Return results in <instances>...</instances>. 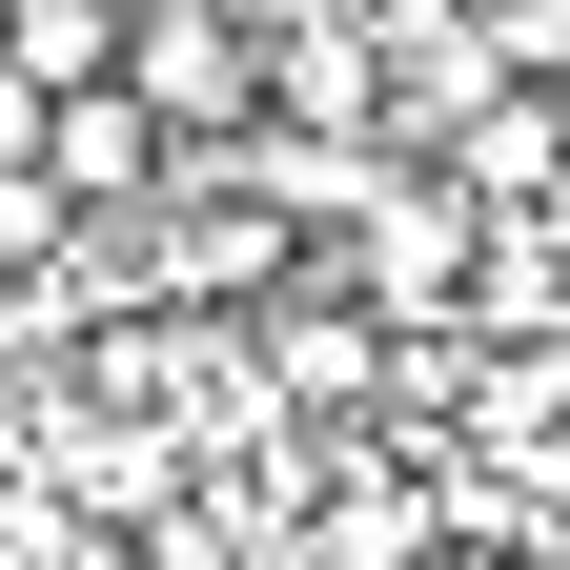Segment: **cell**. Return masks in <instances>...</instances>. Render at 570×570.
<instances>
[{"label": "cell", "mask_w": 570, "mask_h": 570, "mask_svg": "<svg viewBox=\"0 0 570 570\" xmlns=\"http://www.w3.org/2000/svg\"><path fill=\"white\" fill-rule=\"evenodd\" d=\"M122 102L164 122L184 164H225V142L265 122V41H245V21H204V0H142V21H122Z\"/></svg>", "instance_id": "cell-1"}, {"label": "cell", "mask_w": 570, "mask_h": 570, "mask_svg": "<svg viewBox=\"0 0 570 570\" xmlns=\"http://www.w3.org/2000/svg\"><path fill=\"white\" fill-rule=\"evenodd\" d=\"M428 184H449L469 225H550V204H570V142H550V102H530V82H489L449 142H428Z\"/></svg>", "instance_id": "cell-2"}, {"label": "cell", "mask_w": 570, "mask_h": 570, "mask_svg": "<svg viewBox=\"0 0 570 570\" xmlns=\"http://www.w3.org/2000/svg\"><path fill=\"white\" fill-rule=\"evenodd\" d=\"M41 184H61V204H82V225H142V204H164V184H184V142H164V122H142L122 82H82V102H41Z\"/></svg>", "instance_id": "cell-3"}, {"label": "cell", "mask_w": 570, "mask_h": 570, "mask_svg": "<svg viewBox=\"0 0 570 570\" xmlns=\"http://www.w3.org/2000/svg\"><path fill=\"white\" fill-rule=\"evenodd\" d=\"M122 21H142V0H0V82L82 102V82H122Z\"/></svg>", "instance_id": "cell-4"}, {"label": "cell", "mask_w": 570, "mask_h": 570, "mask_svg": "<svg viewBox=\"0 0 570 570\" xmlns=\"http://www.w3.org/2000/svg\"><path fill=\"white\" fill-rule=\"evenodd\" d=\"M204 21H245V41H306V21H367V0H204Z\"/></svg>", "instance_id": "cell-5"}, {"label": "cell", "mask_w": 570, "mask_h": 570, "mask_svg": "<svg viewBox=\"0 0 570 570\" xmlns=\"http://www.w3.org/2000/svg\"><path fill=\"white\" fill-rule=\"evenodd\" d=\"M449 570H570L550 530H449Z\"/></svg>", "instance_id": "cell-6"}, {"label": "cell", "mask_w": 570, "mask_h": 570, "mask_svg": "<svg viewBox=\"0 0 570 570\" xmlns=\"http://www.w3.org/2000/svg\"><path fill=\"white\" fill-rule=\"evenodd\" d=\"M530 102H550V142H570V61H550V82H530Z\"/></svg>", "instance_id": "cell-7"}]
</instances>
